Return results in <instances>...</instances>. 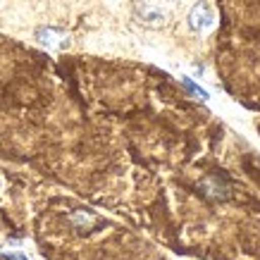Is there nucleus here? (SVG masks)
<instances>
[{
	"instance_id": "nucleus-5",
	"label": "nucleus",
	"mask_w": 260,
	"mask_h": 260,
	"mask_svg": "<svg viewBox=\"0 0 260 260\" xmlns=\"http://www.w3.org/2000/svg\"><path fill=\"white\" fill-rule=\"evenodd\" d=\"M181 84L189 88V91H191L193 95H196V98H201V101H208V93H205V91H203L201 86H196V84H193V81H191L189 77H184V79H181Z\"/></svg>"
},
{
	"instance_id": "nucleus-4",
	"label": "nucleus",
	"mask_w": 260,
	"mask_h": 260,
	"mask_svg": "<svg viewBox=\"0 0 260 260\" xmlns=\"http://www.w3.org/2000/svg\"><path fill=\"white\" fill-rule=\"evenodd\" d=\"M72 222H74V224H77L81 232H88V229L93 227L98 220H95L91 213H84V210H81V213H74V215H72Z\"/></svg>"
},
{
	"instance_id": "nucleus-1",
	"label": "nucleus",
	"mask_w": 260,
	"mask_h": 260,
	"mask_svg": "<svg viewBox=\"0 0 260 260\" xmlns=\"http://www.w3.org/2000/svg\"><path fill=\"white\" fill-rule=\"evenodd\" d=\"M189 26L193 31H208L215 26V12L208 3H196L189 12Z\"/></svg>"
},
{
	"instance_id": "nucleus-3",
	"label": "nucleus",
	"mask_w": 260,
	"mask_h": 260,
	"mask_svg": "<svg viewBox=\"0 0 260 260\" xmlns=\"http://www.w3.org/2000/svg\"><path fill=\"white\" fill-rule=\"evenodd\" d=\"M136 17L141 19V24H146V26H165L167 22V15L162 12L160 8H155V5H150V3H139V8H136Z\"/></svg>"
},
{
	"instance_id": "nucleus-2",
	"label": "nucleus",
	"mask_w": 260,
	"mask_h": 260,
	"mask_svg": "<svg viewBox=\"0 0 260 260\" xmlns=\"http://www.w3.org/2000/svg\"><path fill=\"white\" fill-rule=\"evenodd\" d=\"M36 41H39L43 48L48 50H64L70 46V34L60 31V29H53V26H41L36 31Z\"/></svg>"
}]
</instances>
